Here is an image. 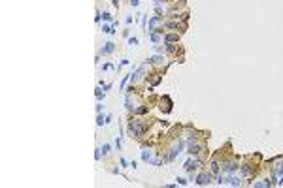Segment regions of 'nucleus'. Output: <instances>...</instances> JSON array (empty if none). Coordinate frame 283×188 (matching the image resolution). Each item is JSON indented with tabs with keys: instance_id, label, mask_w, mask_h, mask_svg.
Wrapping results in <instances>:
<instances>
[{
	"instance_id": "obj_8",
	"label": "nucleus",
	"mask_w": 283,
	"mask_h": 188,
	"mask_svg": "<svg viewBox=\"0 0 283 188\" xmlns=\"http://www.w3.org/2000/svg\"><path fill=\"white\" fill-rule=\"evenodd\" d=\"M200 164H202V162H200V160H198L197 156H194L193 160H187V162H185V171H189V173H193V171L197 169V168H198Z\"/></svg>"
},
{
	"instance_id": "obj_3",
	"label": "nucleus",
	"mask_w": 283,
	"mask_h": 188,
	"mask_svg": "<svg viewBox=\"0 0 283 188\" xmlns=\"http://www.w3.org/2000/svg\"><path fill=\"white\" fill-rule=\"evenodd\" d=\"M219 164H221V171H225V173H234V171L240 169V164H238V160H234V158H225Z\"/></svg>"
},
{
	"instance_id": "obj_22",
	"label": "nucleus",
	"mask_w": 283,
	"mask_h": 188,
	"mask_svg": "<svg viewBox=\"0 0 283 188\" xmlns=\"http://www.w3.org/2000/svg\"><path fill=\"white\" fill-rule=\"evenodd\" d=\"M160 2H164V0H157V6H159V4H160Z\"/></svg>"
},
{
	"instance_id": "obj_9",
	"label": "nucleus",
	"mask_w": 283,
	"mask_h": 188,
	"mask_svg": "<svg viewBox=\"0 0 283 188\" xmlns=\"http://www.w3.org/2000/svg\"><path fill=\"white\" fill-rule=\"evenodd\" d=\"M164 43H178L179 41V34L178 32H170V34H164Z\"/></svg>"
},
{
	"instance_id": "obj_6",
	"label": "nucleus",
	"mask_w": 283,
	"mask_h": 188,
	"mask_svg": "<svg viewBox=\"0 0 283 188\" xmlns=\"http://www.w3.org/2000/svg\"><path fill=\"white\" fill-rule=\"evenodd\" d=\"M211 179H213V173H211V171H204V173H200V175L197 177V183H198L200 186H206V184L211 183Z\"/></svg>"
},
{
	"instance_id": "obj_7",
	"label": "nucleus",
	"mask_w": 283,
	"mask_h": 188,
	"mask_svg": "<svg viewBox=\"0 0 283 188\" xmlns=\"http://www.w3.org/2000/svg\"><path fill=\"white\" fill-rule=\"evenodd\" d=\"M240 171H242V177L249 179V177H253V173H255V165H251V164H242V165H240Z\"/></svg>"
},
{
	"instance_id": "obj_5",
	"label": "nucleus",
	"mask_w": 283,
	"mask_h": 188,
	"mask_svg": "<svg viewBox=\"0 0 283 188\" xmlns=\"http://www.w3.org/2000/svg\"><path fill=\"white\" fill-rule=\"evenodd\" d=\"M181 147H183V141L181 139H178V141H174L172 145H170V149H168V154H166V160L168 162H172V160H176V156L181 152Z\"/></svg>"
},
{
	"instance_id": "obj_1",
	"label": "nucleus",
	"mask_w": 283,
	"mask_h": 188,
	"mask_svg": "<svg viewBox=\"0 0 283 188\" xmlns=\"http://www.w3.org/2000/svg\"><path fill=\"white\" fill-rule=\"evenodd\" d=\"M149 124L145 122V120H140V119H130L128 120V126H127V132L130 137H142L147 132Z\"/></svg>"
},
{
	"instance_id": "obj_11",
	"label": "nucleus",
	"mask_w": 283,
	"mask_h": 188,
	"mask_svg": "<svg viewBox=\"0 0 283 188\" xmlns=\"http://www.w3.org/2000/svg\"><path fill=\"white\" fill-rule=\"evenodd\" d=\"M142 160H144V162H151V160H153V158H151V151L149 149L142 151Z\"/></svg>"
},
{
	"instance_id": "obj_21",
	"label": "nucleus",
	"mask_w": 283,
	"mask_h": 188,
	"mask_svg": "<svg viewBox=\"0 0 283 188\" xmlns=\"http://www.w3.org/2000/svg\"><path fill=\"white\" fill-rule=\"evenodd\" d=\"M178 183H179L181 186H185V184H187V181H185V179H178Z\"/></svg>"
},
{
	"instance_id": "obj_16",
	"label": "nucleus",
	"mask_w": 283,
	"mask_h": 188,
	"mask_svg": "<svg viewBox=\"0 0 283 188\" xmlns=\"http://www.w3.org/2000/svg\"><path fill=\"white\" fill-rule=\"evenodd\" d=\"M102 19H104V21H112V13L104 12V13H102Z\"/></svg>"
},
{
	"instance_id": "obj_4",
	"label": "nucleus",
	"mask_w": 283,
	"mask_h": 188,
	"mask_svg": "<svg viewBox=\"0 0 283 188\" xmlns=\"http://www.w3.org/2000/svg\"><path fill=\"white\" fill-rule=\"evenodd\" d=\"M164 28L166 30H172V32H183L185 28H187V23H183V21H178V19H170V21H164Z\"/></svg>"
},
{
	"instance_id": "obj_17",
	"label": "nucleus",
	"mask_w": 283,
	"mask_h": 188,
	"mask_svg": "<svg viewBox=\"0 0 283 188\" xmlns=\"http://www.w3.org/2000/svg\"><path fill=\"white\" fill-rule=\"evenodd\" d=\"M104 122H106V120H104V117H102V115H98V119H96V124H98V126H102Z\"/></svg>"
},
{
	"instance_id": "obj_18",
	"label": "nucleus",
	"mask_w": 283,
	"mask_h": 188,
	"mask_svg": "<svg viewBox=\"0 0 283 188\" xmlns=\"http://www.w3.org/2000/svg\"><path fill=\"white\" fill-rule=\"evenodd\" d=\"M108 152H110V145H104L102 147V154H108Z\"/></svg>"
},
{
	"instance_id": "obj_20",
	"label": "nucleus",
	"mask_w": 283,
	"mask_h": 188,
	"mask_svg": "<svg viewBox=\"0 0 283 188\" xmlns=\"http://www.w3.org/2000/svg\"><path fill=\"white\" fill-rule=\"evenodd\" d=\"M140 4V0H130V6H138Z\"/></svg>"
},
{
	"instance_id": "obj_14",
	"label": "nucleus",
	"mask_w": 283,
	"mask_h": 188,
	"mask_svg": "<svg viewBox=\"0 0 283 188\" xmlns=\"http://www.w3.org/2000/svg\"><path fill=\"white\" fill-rule=\"evenodd\" d=\"M274 183H270V181H263V183H255L257 188H264V186H272Z\"/></svg>"
},
{
	"instance_id": "obj_15",
	"label": "nucleus",
	"mask_w": 283,
	"mask_h": 188,
	"mask_svg": "<svg viewBox=\"0 0 283 188\" xmlns=\"http://www.w3.org/2000/svg\"><path fill=\"white\" fill-rule=\"evenodd\" d=\"M102 32H108V34H113L115 30H113V28H112L110 25H102Z\"/></svg>"
},
{
	"instance_id": "obj_19",
	"label": "nucleus",
	"mask_w": 283,
	"mask_h": 188,
	"mask_svg": "<svg viewBox=\"0 0 283 188\" xmlns=\"http://www.w3.org/2000/svg\"><path fill=\"white\" fill-rule=\"evenodd\" d=\"M128 43H130V45H136L138 40H136V38H130V40H128Z\"/></svg>"
},
{
	"instance_id": "obj_10",
	"label": "nucleus",
	"mask_w": 283,
	"mask_h": 188,
	"mask_svg": "<svg viewBox=\"0 0 283 188\" xmlns=\"http://www.w3.org/2000/svg\"><path fill=\"white\" fill-rule=\"evenodd\" d=\"M113 49H115V45H113V43H112V41H108V43H106V45L102 47V55H110V53H112Z\"/></svg>"
},
{
	"instance_id": "obj_13",
	"label": "nucleus",
	"mask_w": 283,
	"mask_h": 188,
	"mask_svg": "<svg viewBox=\"0 0 283 188\" xmlns=\"http://www.w3.org/2000/svg\"><path fill=\"white\" fill-rule=\"evenodd\" d=\"M147 111V105H140V107H136V111H134V115H144Z\"/></svg>"
},
{
	"instance_id": "obj_12",
	"label": "nucleus",
	"mask_w": 283,
	"mask_h": 188,
	"mask_svg": "<svg viewBox=\"0 0 283 188\" xmlns=\"http://www.w3.org/2000/svg\"><path fill=\"white\" fill-rule=\"evenodd\" d=\"M130 75H132V85H134L136 81H140V79H142V75H144V68H140L136 73H130Z\"/></svg>"
},
{
	"instance_id": "obj_2",
	"label": "nucleus",
	"mask_w": 283,
	"mask_h": 188,
	"mask_svg": "<svg viewBox=\"0 0 283 188\" xmlns=\"http://www.w3.org/2000/svg\"><path fill=\"white\" fill-rule=\"evenodd\" d=\"M187 143H189L187 152L191 154V156H198V154H200L202 151H206V145H204V143H200V141H197V137L187 139Z\"/></svg>"
}]
</instances>
